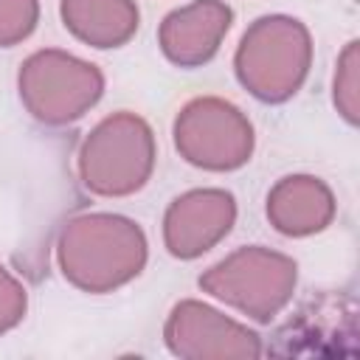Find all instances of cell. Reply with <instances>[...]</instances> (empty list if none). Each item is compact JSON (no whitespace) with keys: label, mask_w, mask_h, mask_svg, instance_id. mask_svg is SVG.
Returning a JSON list of instances; mask_svg holds the SVG:
<instances>
[{"label":"cell","mask_w":360,"mask_h":360,"mask_svg":"<svg viewBox=\"0 0 360 360\" xmlns=\"http://www.w3.org/2000/svg\"><path fill=\"white\" fill-rule=\"evenodd\" d=\"M146 236L138 222L118 214H84L65 225L59 236V264L65 278L90 292L112 290L141 273Z\"/></svg>","instance_id":"obj_1"},{"label":"cell","mask_w":360,"mask_h":360,"mask_svg":"<svg viewBox=\"0 0 360 360\" xmlns=\"http://www.w3.org/2000/svg\"><path fill=\"white\" fill-rule=\"evenodd\" d=\"M309 31L284 14L259 17L242 37L233 68L236 79L267 104H281L298 93L309 73Z\"/></svg>","instance_id":"obj_2"},{"label":"cell","mask_w":360,"mask_h":360,"mask_svg":"<svg viewBox=\"0 0 360 360\" xmlns=\"http://www.w3.org/2000/svg\"><path fill=\"white\" fill-rule=\"evenodd\" d=\"M155 166V138L143 118L115 112L104 118L82 143V183L101 197H124L138 191Z\"/></svg>","instance_id":"obj_3"},{"label":"cell","mask_w":360,"mask_h":360,"mask_svg":"<svg viewBox=\"0 0 360 360\" xmlns=\"http://www.w3.org/2000/svg\"><path fill=\"white\" fill-rule=\"evenodd\" d=\"M104 90L96 65L65 51H37L20 70V98L42 124H70L82 118Z\"/></svg>","instance_id":"obj_4"},{"label":"cell","mask_w":360,"mask_h":360,"mask_svg":"<svg viewBox=\"0 0 360 360\" xmlns=\"http://www.w3.org/2000/svg\"><path fill=\"white\" fill-rule=\"evenodd\" d=\"M200 287L236 304L256 321H270L273 312L287 304L295 287V262L262 245L239 248L208 273H202Z\"/></svg>","instance_id":"obj_5"},{"label":"cell","mask_w":360,"mask_h":360,"mask_svg":"<svg viewBox=\"0 0 360 360\" xmlns=\"http://www.w3.org/2000/svg\"><path fill=\"white\" fill-rule=\"evenodd\" d=\"M177 152L200 169L231 172L250 160L253 127L239 107L222 98H194L174 121Z\"/></svg>","instance_id":"obj_6"},{"label":"cell","mask_w":360,"mask_h":360,"mask_svg":"<svg viewBox=\"0 0 360 360\" xmlns=\"http://www.w3.org/2000/svg\"><path fill=\"white\" fill-rule=\"evenodd\" d=\"M236 202L222 188H197L177 197L163 217V239L172 256L194 259L228 236Z\"/></svg>","instance_id":"obj_7"},{"label":"cell","mask_w":360,"mask_h":360,"mask_svg":"<svg viewBox=\"0 0 360 360\" xmlns=\"http://www.w3.org/2000/svg\"><path fill=\"white\" fill-rule=\"evenodd\" d=\"M233 20V11L222 0H194L191 6H183L172 11L158 31L160 51L169 62L180 68H197L205 65L217 51L222 37L228 34Z\"/></svg>","instance_id":"obj_8"},{"label":"cell","mask_w":360,"mask_h":360,"mask_svg":"<svg viewBox=\"0 0 360 360\" xmlns=\"http://www.w3.org/2000/svg\"><path fill=\"white\" fill-rule=\"evenodd\" d=\"M267 217L278 233L309 236L323 231L335 217L329 186L309 174L281 177L267 194Z\"/></svg>","instance_id":"obj_9"},{"label":"cell","mask_w":360,"mask_h":360,"mask_svg":"<svg viewBox=\"0 0 360 360\" xmlns=\"http://www.w3.org/2000/svg\"><path fill=\"white\" fill-rule=\"evenodd\" d=\"M62 20L76 39L118 48L138 31V6L132 0H62Z\"/></svg>","instance_id":"obj_10"},{"label":"cell","mask_w":360,"mask_h":360,"mask_svg":"<svg viewBox=\"0 0 360 360\" xmlns=\"http://www.w3.org/2000/svg\"><path fill=\"white\" fill-rule=\"evenodd\" d=\"M37 0H0V48H11L37 28Z\"/></svg>","instance_id":"obj_11"},{"label":"cell","mask_w":360,"mask_h":360,"mask_svg":"<svg viewBox=\"0 0 360 360\" xmlns=\"http://www.w3.org/2000/svg\"><path fill=\"white\" fill-rule=\"evenodd\" d=\"M335 107L352 127L357 124V42H349L340 53L335 73Z\"/></svg>","instance_id":"obj_12"},{"label":"cell","mask_w":360,"mask_h":360,"mask_svg":"<svg viewBox=\"0 0 360 360\" xmlns=\"http://www.w3.org/2000/svg\"><path fill=\"white\" fill-rule=\"evenodd\" d=\"M25 309V290L0 267V332L20 321Z\"/></svg>","instance_id":"obj_13"}]
</instances>
